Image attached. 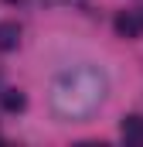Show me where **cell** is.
Wrapping results in <instances>:
<instances>
[{
  "mask_svg": "<svg viewBox=\"0 0 143 147\" xmlns=\"http://www.w3.org/2000/svg\"><path fill=\"white\" fill-rule=\"evenodd\" d=\"M21 41V24L17 21H0V51H14Z\"/></svg>",
  "mask_w": 143,
  "mask_h": 147,
  "instance_id": "277c9868",
  "label": "cell"
},
{
  "mask_svg": "<svg viewBox=\"0 0 143 147\" xmlns=\"http://www.w3.org/2000/svg\"><path fill=\"white\" fill-rule=\"evenodd\" d=\"M44 3H72V0H44Z\"/></svg>",
  "mask_w": 143,
  "mask_h": 147,
  "instance_id": "8992f818",
  "label": "cell"
},
{
  "mask_svg": "<svg viewBox=\"0 0 143 147\" xmlns=\"http://www.w3.org/2000/svg\"><path fill=\"white\" fill-rule=\"evenodd\" d=\"M0 106L7 113H21L27 106V99H24V92H17V89H3V92H0Z\"/></svg>",
  "mask_w": 143,
  "mask_h": 147,
  "instance_id": "5b68a950",
  "label": "cell"
},
{
  "mask_svg": "<svg viewBox=\"0 0 143 147\" xmlns=\"http://www.w3.org/2000/svg\"><path fill=\"white\" fill-rule=\"evenodd\" d=\"M116 34L119 38H140L143 34V14L140 10H119L116 21H112Z\"/></svg>",
  "mask_w": 143,
  "mask_h": 147,
  "instance_id": "7a4b0ae2",
  "label": "cell"
},
{
  "mask_svg": "<svg viewBox=\"0 0 143 147\" xmlns=\"http://www.w3.org/2000/svg\"><path fill=\"white\" fill-rule=\"evenodd\" d=\"M106 99V75L92 65L68 69L55 79L51 86V103L61 116H85Z\"/></svg>",
  "mask_w": 143,
  "mask_h": 147,
  "instance_id": "6da1fadb",
  "label": "cell"
},
{
  "mask_svg": "<svg viewBox=\"0 0 143 147\" xmlns=\"http://www.w3.org/2000/svg\"><path fill=\"white\" fill-rule=\"evenodd\" d=\"M119 134H123V140L126 144H143V116H123V123H119Z\"/></svg>",
  "mask_w": 143,
  "mask_h": 147,
  "instance_id": "3957f363",
  "label": "cell"
}]
</instances>
